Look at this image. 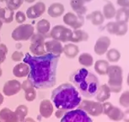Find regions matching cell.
Instances as JSON below:
<instances>
[{
  "label": "cell",
  "instance_id": "6da1fadb",
  "mask_svg": "<svg viewBox=\"0 0 129 122\" xmlns=\"http://www.w3.org/2000/svg\"><path fill=\"white\" fill-rule=\"evenodd\" d=\"M60 56L47 53L44 55L32 56L26 53L23 60L30 67L27 79L36 89H48L55 86L57 68Z\"/></svg>",
  "mask_w": 129,
  "mask_h": 122
},
{
  "label": "cell",
  "instance_id": "7a4b0ae2",
  "mask_svg": "<svg viewBox=\"0 0 129 122\" xmlns=\"http://www.w3.org/2000/svg\"><path fill=\"white\" fill-rule=\"evenodd\" d=\"M51 99L57 109L66 111L76 109L82 101L79 91L70 83L62 84L55 88L52 92Z\"/></svg>",
  "mask_w": 129,
  "mask_h": 122
},
{
  "label": "cell",
  "instance_id": "3957f363",
  "mask_svg": "<svg viewBox=\"0 0 129 122\" xmlns=\"http://www.w3.org/2000/svg\"><path fill=\"white\" fill-rule=\"evenodd\" d=\"M69 80L75 85L80 95L88 98L95 97L100 88V82L97 76L85 68H81L74 72L70 75Z\"/></svg>",
  "mask_w": 129,
  "mask_h": 122
},
{
  "label": "cell",
  "instance_id": "277c9868",
  "mask_svg": "<svg viewBox=\"0 0 129 122\" xmlns=\"http://www.w3.org/2000/svg\"><path fill=\"white\" fill-rule=\"evenodd\" d=\"M109 80L108 87L111 92H119L121 90L122 84V70L118 65H111L107 71Z\"/></svg>",
  "mask_w": 129,
  "mask_h": 122
},
{
  "label": "cell",
  "instance_id": "5b68a950",
  "mask_svg": "<svg viewBox=\"0 0 129 122\" xmlns=\"http://www.w3.org/2000/svg\"><path fill=\"white\" fill-rule=\"evenodd\" d=\"M35 33V27L30 24H20L12 31L11 36L14 41H28Z\"/></svg>",
  "mask_w": 129,
  "mask_h": 122
},
{
  "label": "cell",
  "instance_id": "8992f818",
  "mask_svg": "<svg viewBox=\"0 0 129 122\" xmlns=\"http://www.w3.org/2000/svg\"><path fill=\"white\" fill-rule=\"evenodd\" d=\"M60 122H93L89 114L80 109L66 112Z\"/></svg>",
  "mask_w": 129,
  "mask_h": 122
},
{
  "label": "cell",
  "instance_id": "52a82bcc",
  "mask_svg": "<svg viewBox=\"0 0 129 122\" xmlns=\"http://www.w3.org/2000/svg\"><path fill=\"white\" fill-rule=\"evenodd\" d=\"M73 31L70 28L62 25H56L50 31V36L53 40L59 41L61 43L70 42L72 37Z\"/></svg>",
  "mask_w": 129,
  "mask_h": 122
},
{
  "label": "cell",
  "instance_id": "ba28073f",
  "mask_svg": "<svg viewBox=\"0 0 129 122\" xmlns=\"http://www.w3.org/2000/svg\"><path fill=\"white\" fill-rule=\"evenodd\" d=\"M79 109H82L92 116H99L103 114V106L100 102L84 100V101H81L79 105Z\"/></svg>",
  "mask_w": 129,
  "mask_h": 122
},
{
  "label": "cell",
  "instance_id": "9c48e42d",
  "mask_svg": "<svg viewBox=\"0 0 129 122\" xmlns=\"http://www.w3.org/2000/svg\"><path fill=\"white\" fill-rule=\"evenodd\" d=\"M63 22L74 30H77L84 26V17L79 14H74L72 12H68L63 15Z\"/></svg>",
  "mask_w": 129,
  "mask_h": 122
},
{
  "label": "cell",
  "instance_id": "30bf717a",
  "mask_svg": "<svg viewBox=\"0 0 129 122\" xmlns=\"http://www.w3.org/2000/svg\"><path fill=\"white\" fill-rule=\"evenodd\" d=\"M103 106V113L106 114L111 119L114 121H120L123 118V112L119 108L113 106L111 103L106 102L102 104Z\"/></svg>",
  "mask_w": 129,
  "mask_h": 122
},
{
  "label": "cell",
  "instance_id": "8fae6325",
  "mask_svg": "<svg viewBox=\"0 0 129 122\" xmlns=\"http://www.w3.org/2000/svg\"><path fill=\"white\" fill-rule=\"evenodd\" d=\"M106 28L107 31L113 35L123 36L127 31V25L126 22H118V21H111L106 24Z\"/></svg>",
  "mask_w": 129,
  "mask_h": 122
},
{
  "label": "cell",
  "instance_id": "7c38bea8",
  "mask_svg": "<svg viewBox=\"0 0 129 122\" xmlns=\"http://www.w3.org/2000/svg\"><path fill=\"white\" fill-rule=\"evenodd\" d=\"M46 11V4L43 2H37L34 5L29 7L26 10V17L29 19H34L39 18L45 13Z\"/></svg>",
  "mask_w": 129,
  "mask_h": 122
},
{
  "label": "cell",
  "instance_id": "4fadbf2b",
  "mask_svg": "<svg viewBox=\"0 0 129 122\" xmlns=\"http://www.w3.org/2000/svg\"><path fill=\"white\" fill-rule=\"evenodd\" d=\"M21 90V83L18 80H9L5 82L3 88L4 94L8 97L14 96Z\"/></svg>",
  "mask_w": 129,
  "mask_h": 122
},
{
  "label": "cell",
  "instance_id": "5bb4252c",
  "mask_svg": "<svg viewBox=\"0 0 129 122\" xmlns=\"http://www.w3.org/2000/svg\"><path fill=\"white\" fill-rule=\"evenodd\" d=\"M111 45V39L106 36H102L97 39L94 44V53L98 55H103L108 50V48Z\"/></svg>",
  "mask_w": 129,
  "mask_h": 122
},
{
  "label": "cell",
  "instance_id": "9a60e30c",
  "mask_svg": "<svg viewBox=\"0 0 129 122\" xmlns=\"http://www.w3.org/2000/svg\"><path fill=\"white\" fill-rule=\"evenodd\" d=\"M45 49L48 53L61 55L63 53V46L62 43L57 40H51L45 42Z\"/></svg>",
  "mask_w": 129,
  "mask_h": 122
},
{
  "label": "cell",
  "instance_id": "2e32d148",
  "mask_svg": "<svg viewBox=\"0 0 129 122\" xmlns=\"http://www.w3.org/2000/svg\"><path fill=\"white\" fill-rule=\"evenodd\" d=\"M21 89H23L25 91V99L28 102H32L36 99V92L35 87L33 86V84L30 82V80H25L23 82V83L21 84Z\"/></svg>",
  "mask_w": 129,
  "mask_h": 122
},
{
  "label": "cell",
  "instance_id": "e0dca14e",
  "mask_svg": "<svg viewBox=\"0 0 129 122\" xmlns=\"http://www.w3.org/2000/svg\"><path fill=\"white\" fill-rule=\"evenodd\" d=\"M39 111H40V115L42 118H50L53 113V104L52 101H50L48 99L42 100L40 104Z\"/></svg>",
  "mask_w": 129,
  "mask_h": 122
},
{
  "label": "cell",
  "instance_id": "ac0fdd59",
  "mask_svg": "<svg viewBox=\"0 0 129 122\" xmlns=\"http://www.w3.org/2000/svg\"><path fill=\"white\" fill-rule=\"evenodd\" d=\"M1 122H19L16 113L9 108H4L0 110Z\"/></svg>",
  "mask_w": 129,
  "mask_h": 122
},
{
  "label": "cell",
  "instance_id": "d6986e66",
  "mask_svg": "<svg viewBox=\"0 0 129 122\" xmlns=\"http://www.w3.org/2000/svg\"><path fill=\"white\" fill-rule=\"evenodd\" d=\"M65 8L64 5L61 3H53L48 7L47 14L48 15L52 17V18H57V17L62 16L64 13Z\"/></svg>",
  "mask_w": 129,
  "mask_h": 122
},
{
  "label": "cell",
  "instance_id": "ffe728a7",
  "mask_svg": "<svg viewBox=\"0 0 129 122\" xmlns=\"http://www.w3.org/2000/svg\"><path fill=\"white\" fill-rule=\"evenodd\" d=\"M30 72V67L25 63H19L13 69V74L18 78H23L27 76Z\"/></svg>",
  "mask_w": 129,
  "mask_h": 122
},
{
  "label": "cell",
  "instance_id": "44dd1931",
  "mask_svg": "<svg viewBox=\"0 0 129 122\" xmlns=\"http://www.w3.org/2000/svg\"><path fill=\"white\" fill-rule=\"evenodd\" d=\"M89 39V34L85 31H83L81 29H77V30L73 31L72 37L70 42L73 43H78L81 42H86Z\"/></svg>",
  "mask_w": 129,
  "mask_h": 122
},
{
  "label": "cell",
  "instance_id": "7402d4cb",
  "mask_svg": "<svg viewBox=\"0 0 129 122\" xmlns=\"http://www.w3.org/2000/svg\"><path fill=\"white\" fill-rule=\"evenodd\" d=\"M70 5L75 13L79 15H84L86 14L87 8L85 6V2L84 0H71Z\"/></svg>",
  "mask_w": 129,
  "mask_h": 122
},
{
  "label": "cell",
  "instance_id": "603a6c76",
  "mask_svg": "<svg viewBox=\"0 0 129 122\" xmlns=\"http://www.w3.org/2000/svg\"><path fill=\"white\" fill-rule=\"evenodd\" d=\"M110 97H111V90L109 88L108 85L106 84L100 87L98 92H97V93L95 95L96 100L100 102V103L106 101L107 99L110 98Z\"/></svg>",
  "mask_w": 129,
  "mask_h": 122
},
{
  "label": "cell",
  "instance_id": "cb8c5ba5",
  "mask_svg": "<svg viewBox=\"0 0 129 122\" xmlns=\"http://www.w3.org/2000/svg\"><path fill=\"white\" fill-rule=\"evenodd\" d=\"M86 18L88 19L89 21H90L91 23L93 24L94 26H101L104 22L105 17L101 11L95 10V11H93L90 14H89L88 15L86 16Z\"/></svg>",
  "mask_w": 129,
  "mask_h": 122
},
{
  "label": "cell",
  "instance_id": "d4e9b609",
  "mask_svg": "<svg viewBox=\"0 0 129 122\" xmlns=\"http://www.w3.org/2000/svg\"><path fill=\"white\" fill-rule=\"evenodd\" d=\"M63 53L66 57L69 58H74L79 54V48L74 43H68L63 47Z\"/></svg>",
  "mask_w": 129,
  "mask_h": 122
},
{
  "label": "cell",
  "instance_id": "484cf974",
  "mask_svg": "<svg viewBox=\"0 0 129 122\" xmlns=\"http://www.w3.org/2000/svg\"><path fill=\"white\" fill-rule=\"evenodd\" d=\"M14 18V11L6 8H0V19L3 23H11Z\"/></svg>",
  "mask_w": 129,
  "mask_h": 122
},
{
  "label": "cell",
  "instance_id": "4316f807",
  "mask_svg": "<svg viewBox=\"0 0 129 122\" xmlns=\"http://www.w3.org/2000/svg\"><path fill=\"white\" fill-rule=\"evenodd\" d=\"M50 29H51V24L49 22V21H47V19H41L36 24V31H37V33L47 36V34L49 33Z\"/></svg>",
  "mask_w": 129,
  "mask_h": 122
},
{
  "label": "cell",
  "instance_id": "83f0119b",
  "mask_svg": "<svg viewBox=\"0 0 129 122\" xmlns=\"http://www.w3.org/2000/svg\"><path fill=\"white\" fill-rule=\"evenodd\" d=\"M116 21L118 22H127L129 19V7H121L116 12Z\"/></svg>",
  "mask_w": 129,
  "mask_h": 122
},
{
  "label": "cell",
  "instance_id": "f1b7e54d",
  "mask_svg": "<svg viewBox=\"0 0 129 122\" xmlns=\"http://www.w3.org/2000/svg\"><path fill=\"white\" fill-rule=\"evenodd\" d=\"M109 63L106 60L100 59L97 60L94 64V70L101 75H107V71H108L109 68Z\"/></svg>",
  "mask_w": 129,
  "mask_h": 122
},
{
  "label": "cell",
  "instance_id": "f546056e",
  "mask_svg": "<svg viewBox=\"0 0 129 122\" xmlns=\"http://www.w3.org/2000/svg\"><path fill=\"white\" fill-rule=\"evenodd\" d=\"M30 51L35 56H41L47 53L45 49V43H30Z\"/></svg>",
  "mask_w": 129,
  "mask_h": 122
},
{
  "label": "cell",
  "instance_id": "4dcf8cb0",
  "mask_svg": "<svg viewBox=\"0 0 129 122\" xmlns=\"http://www.w3.org/2000/svg\"><path fill=\"white\" fill-rule=\"evenodd\" d=\"M116 9L114 5L112 4V3L111 2H108L107 4H106L103 7V15L105 18L110 19H112L113 17H115L116 15Z\"/></svg>",
  "mask_w": 129,
  "mask_h": 122
},
{
  "label": "cell",
  "instance_id": "1f68e13d",
  "mask_svg": "<svg viewBox=\"0 0 129 122\" xmlns=\"http://www.w3.org/2000/svg\"><path fill=\"white\" fill-rule=\"evenodd\" d=\"M79 62L80 65L85 67H90L94 64V58L88 53H83L79 56Z\"/></svg>",
  "mask_w": 129,
  "mask_h": 122
},
{
  "label": "cell",
  "instance_id": "d6a6232c",
  "mask_svg": "<svg viewBox=\"0 0 129 122\" xmlns=\"http://www.w3.org/2000/svg\"><path fill=\"white\" fill-rule=\"evenodd\" d=\"M106 58L111 62H117L121 58V53L116 48H111L109 51H107Z\"/></svg>",
  "mask_w": 129,
  "mask_h": 122
},
{
  "label": "cell",
  "instance_id": "836d02e7",
  "mask_svg": "<svg viewBox=\"0 0 129 122\" xmlns=\"http://www.w3.org/2000/svg\"><path fill=\"white\" fill-rule=\"evenodd\" d=\"M14 112L16 113L17 116H18V118H19V122H20L25 118L26 115H27L28 107L24 105V104H21V105H19L18 107H17Z\"/></svg>",
  "mask_w": 129,
  "mask_h": 122
},
{
  "label": "cell",
  "instance_id": "e575fe53",
  "mask_svg": "<svg viewBox=\"0 0 129 122\" xmlns=\"http://www.w3.org/2000/svg\"><path fill=\"white\" fill-rule=\"evenodd\" d=\"M5 3L7 8L14 11L20 8L24 3V0H5Z\"/></svg>",
  "mask_w": 129,
  "mask_h": 122
},
{
  "label": "cell",
  "instance_id": "d590c367",
  "mask_svg": "<svg viewBox=\"0 0 129 122\" xmlns=\"http://www.w3.org/2000/svg\"><path fill=\"white\" fill-rule=\"evenodd\" d=\"M47 37V36H44L40 33H34L30 37L31 43H45V39Z\"/></svg>",
  "mask_w": 129,
  "mask_h": 122
},
{
  "label": "cell",
  "instance_id": "8d00e7d4",
  "mask_svg": "<svg viewBox=\"0 0 129 122\" xmlns=\"http://www.w3.org/2000/svg\"><path fill=\"white\" fill-rule=\"evenodd\" d=\"M119 102L121 106L125 107V108H129V91L124 92L121 95Z\"/></svg>",
  "mask_w": 129,
  "mask_h": 122
},
{
  "label": "cell",
  "instance_id": "74e56055",
  "mask_svg": "<svg viewBox=\"0 0 129 122\" xmlns=\"http://www.w3.org/2000/svg\"><path fill=\"white\" fill-rule=\"evenodd\" d=\"M8 53V48L4 43H0V65L3 63L6 59V56Z\"/></svg>",
  "mask_w": 129,
  "mask_h": 122
},
{
  "label": "cell",
  "instance_id": "f35d334b",
  "mask_svg": "<svg viewBox=\"0 0 129 122\" xmlns=\"http://www.w3.org/2000/svg\"><path fill=\"white\" fill-rule=\"evenodd\" d=\"M14 18H15L16 22L19 24H24V22L26 21V14L23 11H17L16 14H14Z\"/></svg>",
  "mask_w": 129,
  "mask_h": 122
},
{
  "label": "cell",
  "instance_id": "ab89813d",
  "mask_svg": "<svg viewBox=\"0 0 129 122\" xmlns=\"http://www.w3.org/2000/svg\"><path fill=\"white\" fill-rule=\"evenodd\" d=\"M24 53L22 52H20V51H15V52L13 53V54H12L11 58L14 61H15V62H19V61H21L24 58Z\"/></svg>",
  "mask_w": 129,
  "mask_h": 122
},
{
  "label": "cell",
  "instance_id": "60d3db41",
  "mask_svg": "<svg viewBox=\"0 0 129 122\" xmlns=\"http://www.w3.org/2000/svg\"><path fill=\"white\" fill-rule=\"evenodd\" d=\"M66 110H63V109H57L55 113V116L56 118H58V119H62V116L66 114Z\"/></svg>",
  "mask_w": 129,
  "mask_h": 122
},
{
  "label": "cell",
  "instance_id": "b9f144b4",
  "mask_svg": "<svg viewBox=\"0 0 129 122\" xmlns=\"http://www.w3.org/2000/svg\"><path fill=\"white\" fill-rule=\"evenodd\" d=\"M117 4L121 7H129V0H117Z\"/></svg>",
  "mask_w": 129,
  "mask_h": 122
},
{
  "label": "cell",
  "instance_id": "7bdbcfd3",
  "mask_svg": "<svg viewBox=\"0 0 129 122\" xmlns=\"http://www.w3.org/2000/svg\"><path fill=\"white\" fill-rule=\"evenodd\" d=\"M122 119H124V121H125V122H129V109H127L123 113V118H122Z\"/></svg>",
  "mask_w": 129,
  "mask_h": 122
},
{
  "label": "cell",
  "instance_id": "ee69618b",
  "mask_svg": "<svg viewBox=\"0 0 129 122\" xmlns=\"http://www.w3.org/2000/svg\"><path fill=\"white\" fill-rule=\"evenodd\" d=\"M20 122H36V120L34 119L30 118V117H25V118Z\"/></svg>",
  "mask_w": 129,
  "mask_h": 122
},
{
  "label": "cell",
  "instance_id": "f6af8a7d",
  "mask_svg": "<svg viewBox=\"0 0 129 122\" xmlns=\"http://www.w3.org/2000/svg\"><path fill=\"white\" fill-rule=\"evenodd\" d=\"M15 47L17 49H20V48H22V43H21L20 42H18V43H16V44H15Z\"/></svg>",
  "mask_w": 129,
  "mask_h": 122
},
{
  "label": "cell",
  "instance_id": "bcb514c9",
  "mask_svg": "<svg viewBox=\"0 0 129 122\" xmlns=\"http://www.w3.org/2000/svg\"><path fill=\"white\" fill-rule=\"evenodd\" d=\"M4 101V95L0 92V105H2Z\"/></svg>",
  "mask_w": 129,
  "mask_h": 122
},
{
  "label": "cell",
  "instance_id": "7dc6e473",
  "mask_svg": "<svg viewBox=\"0 0 129 122\" xmlns=\"http://www.w3.org/2000/svg\"><path fill=\"white\" fill-rule=\"evenodd\" d=\"M24 1L26 2V3H28V4H31V3H34L36 0H24Z\"/></svg>",
  "mask_w": 129,
  "mask_h": 122
},
{
  "label": "cell",
  "instance_id": "c3c4849f",
  "mask_svg": "<svg viewBox=\"0 0 129 122\" xmlns=\"http://www.w3.org/2000/svg\"><path fill=\"white\" fill-rule=\"evenodd\" d=\"M2 26H3V22H2V21H1V19H0V30H1Z\"/></svg>",
  "mask_w": 129,
  "mask_h": 122
},
{
  "label": "cell",
  "instance_id": "681fc988",
  "mask_svg": "<svg viewBox=\"0 0 129 122\" xmlns=\"http://www.w3.org/2000/svg\"><path fill=\"white\" fill-rule=\"evenodd\" d=\"M2 74H3V72H2V69H1V67H0V77L2 76Z\"/></svg>",
  "mask_w": 129,
  "mask_h": 122
},
{
  "label": "cell",
  "instance_id": "f907efd6",
  "mask_svg": "<svg viewBox=\"0 0 129 122\" xmlns=\"http://www.w3.org/2000/svg\"><path fill=\"white\" fill-rule=\"evenodd\" d=\"M127 85L129 86V73H128V75H127Z\"/></svg>",
  "mask_w": 129,
  "mask_h": 122
},
{
  "label": "cell",
  "instance_id": "816d5d0a",
  "mask_svg": "<svg viewBox=\"0 0 129 122\" xmlns=\"http://www.w3.org/2000/svg\"><path fill=\"white\" fill-rule=\"evenodd\" d=\"M84 2H90L91 0H84Z\"/></svg>",
  "mask_w": 129,
  "mask_h": 122
},
{
  "label": "cell",
  "instance_id": "f5cc1de1",
  "mask_svg": "<svg viewBox=\"0 0 129 122\" xmlns=\"http://www.w3.org/2000/svg\"><path fill=\"white\" fill-rule=\"evenodd\" d=\"M2 2H5V0H0V3H2Z\"/></svg>",
  "mask_w": 129,
  "mask_h": 122
},
{
  "label": "cell",
  "instance_id": "db71d44e",
  "mask_svg": "<svg viewBox=\"0 0 129 122\" xmlns=\"http://www.w3.org/2000/svg\"><path fill=\"white\" fill-rule=\"evenodd\" d=\"M0 122H1V120H0Z\"/></svg>",
  "mask_w": 129,
  "mask_h": 122
},
{
  "label": "cell",
  "instance_id": "11a10c76",
  "mask_svg": "<svg viewBox=\"0 0 129 122\" xmlns=\"http://www.w3.org/2000/svg\"><path fill=\"white\" fill-rule=\"evenodd\" d=\"M0 8H1V7H0Z\"/></svg>",
  "mask_w": 129,
  "mask_h": 122
}]
</instances>
